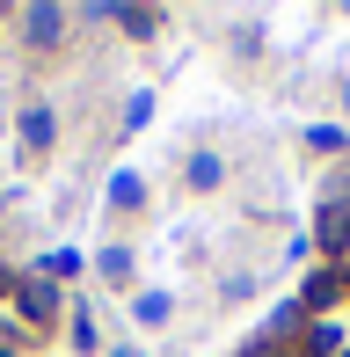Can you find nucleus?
<instances>
[{
  "instance_id": "1",
  "label": "nucleus",
  "mask_w": 350,
  "mask_h": 357,
  "mask_svg": "<svg viewBox=\"0 0 350 357\" xmlns=\"http://www.w3.org/2000/svg\"><path fill=\"white\" fill-rule=\"evenodd\" d=\"M22 29H29V44H59V37H66V8L29 0V8H22Z\"/></svg>"
},
{
  "instance_id": "2",
  "label": "nucleus",
  "mask_w": 350,
  "mask_h": 357,
  "mask_svg": "<svg viewBox=\"0 0 350 357\" xmlns=\"http://www.w3.org/2000/svg\"><path fill=\"white\" fill-rule=\"evenodd\" d=\"M15 299H22V314H29V321H52V314H59L52 278H22V284H15Z\"/></svg>"
},
{
  "instance_id": "3",
  "label": "nucleus",
  "mask_w": 350,
  "mask_h": 357,
  "mask_svg": "<svg viewBox=\"0 0 350 357\" xmlns=\"http://www.w3.org/2000/svg\"><path fill=\"white\" fill-rule=\"evenodd\" d=\"M314 241H321L328 255H343V248H350V204H328V212H321V234H314Z\"/></svg>"
},
{
  "instance_id": "4",
  "label": "nucleus",
  "mask_w": 350,
  "mask_h": 357,
  "mask_svg": "<svg viewBox=\"0 0 350 357\" xmlns=\"http://www.w3.org/2000/svg\"><path fill=\"white\" fill-rule=\"evenodd\" d=\"M109 22H117L124 37H153V29H161V15H153V8H132V0H124V8H109Z\"/></svg>"
},
{
  "instance_id": "5",
  "label": "nucleus",
  "mask_w": 350,
  "mask_h": 357,
  "mask_svg": "<svg viewBox=\"0 0 350 357\" xmlns=\"http://www.w3.org/2000/svg\"><path fill=\"white\" fill-rule=\"evenodd\" d=\"M307 350L314 357H343V321H314V328H307Z\"/></svg>"
},
{
  "instance_id": "6",
  "label": "nucleus",
  "mask_w": 350,
  "mask_h": 357,
  "mask_svg": "<svg viewBox=\"0 0 350 357\" xmlns=\"http://www.w3.org/2000/svg\"><path fill=\"white\" fill-rule=\"evenodd\" d=\"M95 270H102L109 284H124V278H132V248H102V255H95Z\"/></svg>"
},
{
  "instance_id": "7",
  "label": "nucleus",
  "mask_w": 350,
  "mask_h": 357,
  "mask_svg": "<svg viewBox=\"0 0 350 357\" xmlns=\"http://www.w3.org/2000/svg\"><path fill=\"white\" fill-rule=\"evenodd\" d=\"M22 139L44 153V146H52V109H22Z\"/></svg>"
},
{
  "instance_id": "8",
  "label": "nucleus",
  "mask_w": 350,
  "mask_h": 357,
  "mask_svg": "<svg viewBox=\"0 0 350 357\" xmlns=\"http://www.w3.org/2000/svg\"><path fill=\"white\" fill-rule=\"evenodd\" d=\"M343 291V270H321V278H307V306H328Z\"/></svg>"
},
{
  "instance_id": "9",
  "label": "nucleus",
  "mask_w": 350,
  "mask_h": 357,
  "mask_svg": "<svg viewBox=\"0 0 350 357\" xmlns=\"http://www.w3.org/2000/svg\"><path fill=\"white\" fill-rule=\"evenodd\" d=\"M37 270H44V278H73V270H81V255H73V248H59V255H44Z\"/></svg>"
},
{
  "instance_id": "10",
  "label": "nucleus",
  "mask_w": 350,
  "mask_h": 357,
  "mask_svg": "<svg viewBox=\"0 0 350 357\" xmlns=\"http://www.w3.org/2000/svg\"><path fill=\"white\" fill-rule=\"evenodd\" d=\"M219 175H227V168H219V160H212V153H197V160H190V183H197V190H212V183H219Z\"/></svg>"
},
{
  "instance_id": "11",
  "label": "nucleus",
  "mask_w": 350,
  "mask_h": 357,
  "mask_svg": "<svg viewBox=\"0 0 350 357\" xmlns=\"http://www.w3.org/2000/svg\"><path fill=\"white\" fill-rule=\"evenodd\" d=\"M299 321H307V306H277V314H270V335H292Z\"/></svg>"
},
{
  "instance_id": "12",
  "label": "nucleus",
  "mask_w": 350,
  "mask_h": 357,
  "mask_svg": "<svg viewBox=\"0 0 350 357\" xmlns=\"http://www.w3.org/2000/svg\"><path fill=\"white\" fill-rule=\"evenodd\" d=\"M109 197H117V204H139V197H146V183H139V175H117V183H109Z\"/></svg>"
},
{
  "instance_id": "13",
  "label": "nucleus",
  "mask_w": 350,
  "mask_h": 357,
  "mask_svg": "<svg viewBox=\"0 0 350 357\" xmlns=\"http://www.w3.org/2000/svg\"><path fill=\"white\" fill-rule=\"evenodd\" d=\"M139 321H168V291H139Z\"/></svg>"
},
{
  "instance_id": "14",
  "label": "nucleus",
  "mask_w": 350,
  "mask_h": 357,
  "mask_svg": "<svg viewBox=\"0 0 350 357\" xmlns=\"http://www.w3.org/2000/svg\"><path fill=\"white\" fill-rule=\"evenodd\" d=\"M248 357H284V350H277V343H256V350H248Z\"/></svg>"
},
{
  "instance_id": "15",
  "label": "nucleus",
  "mask_w": 350,
  "mask_h": 357,
  "mask_svg": "<svg viewBox=\"0 0 350 357\" xmlns=\"http://www.w3.org/2000/svg\"><path fill=\"white\" fill-rule=\"evenodd\" d=\"M343 102H350V80H343Z\"/></svg>"
},
{
  "instance_id": "16",
  "label": "nucleus",
  "mask_w": 350,
  "mask_h": 357,
  "mask_svg": "<svg viewBox=\"0 0 350 357\" xmlns=\"http://www.w3.org/2000/svg\"><path fill=\"white\" fill-rule=\"evenodd\" d=\"M343 284H350V270H343Z\"/></svg>"
},
{
  "instance_id": "17",
  "label": "nucleus",
  "mask_w": 350,
  "mask_h": 357,
  "mask_svg": "<svg viewBox=\"0 0 350 357\" xmlns=\"http://www.w3.org/2000/svg\"><path fill=\"white\" fill-rule=\"evenodd\" d=\"M343 357H350V350H343Z\"/></svg>"
}]
</instances>
